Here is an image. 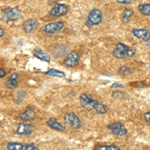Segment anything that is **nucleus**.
<instances>
[{"mask_svg": "<svg viewBox=\"0 0 150 150\" xmlns=\"http://www.w3.org/2000/svg\"><path fill=\"white\" fill-rule=\"evenodd\" d=\"M79 101H80L82 107L86 110H93L97 114H105V113L108 112L107 105L92 98L87 93H81L80 97H79Z\"/></svg>", "mask_w": 150, "mask_h": 150, "instance_id": "nucleus-1", "label": "nucleus"}, {"mask_svg": "<svg viewBox=\"0 0 150 150\" xmlns=\"http://www.w3.org/2000/svg\"><path fill=\"white\" fill-rule=\"evenodd\" d=\"M135 54H136V49L129 47L122 42H118L112 52V55L116 59H126V58L133 57Z\"/></svg>", "mask_w": 150, "mask_h": 150, "instance_id": "nucleus-2", "label": "nucleus"}, {"mask_svg": "<svg viewBox=\"0 0 150 150\" xmlns=\"http://www.w3.org/2000/svg\"><path fill=\"white\" fill-rule=\"evenodd\" d=\"M102 19H103L102 11L98 8H94L89 12L88 15H87L86 21H85V26L90 28L95 25H99V24L102 22Z\"/></svg>", "mask_w": 150, "mask_h": 150, "instance_id": "nucleus-3", "label": "nucleus"}, {"mask_svg": "<svg viewBox=\"0 0 150 150\" xmlns=\"http://www.w3.org/2000/svg\"><path fill=\"white\" fill-rule=\"evenodd\" d=\"M1 17L3 20H10L15 21L18 20L22 17V12L19 10L18 8H13V7H9L2 11Z\"/></svg>", "mask_w": 150, "mask_h": 150, "instance_id": "nucleus-4", "label": "nucleus"}, {"mask_svg": "<svg viewBox=\"0 0 150 150\" xmlns=\"http://www.w3.org/2000/svg\"><path fill=\"white\" fill-rule=\"evenodd\" d=\"M107 129L116 136H125L127 135L128 130L121 122H113L107 125Z\"/></svg>", "mask_w": 150, "mask_h": 150, "instance_id": "nucleus-5", "label": "nucleus"}, {"mask_svg": "<svg viewBox=\"0 0 150 150\" xmlns=\"http://www.w3.org/2000/svg\"><path fill=\"white\" fill-rule=\"evenodd\" d=\"M63 119L67 124L70 125L71 127H73L74 129H80L82 127V122H81L80 118L73 112L65 113L63 116Z\"/></svg>", "mask_w": 150, "mask_h": 150, "instance_id": "nucleus-6", "label": "nucleus"}, {"mask_svg": "<svg viewBox=\"0 0 150 150\" xmlns=\"http://www.w3.org/2000/svg\"><path fill=\"white\" fill-rule=\"evenodd\" d=\"M36 127L35 125H33L32 123H28V122H24L22 121L21 123H19L17 128H16V134L18 135H30L35 131Z\"/></svg>", "mask_w": 150, "mask_h": 150, "instance_id": "nucleus-7", "label": "nucleus"}, {"mask_svg": "<svg viewBox=\"0 0 150 150\" xmlns=\"http://www.w3.org/2000/svg\"><path fill=\"white\" fill-rule=\"evenodd\" d=\"M64 28V23L62 21H55V22H50L46 24L43 28V31L46 34H56L62 31Z\"/></svg>", "mask_w": 150, "mask_h": 150, "instance_id": "nucleus-8", "label": "nucleus"}, {"mask_svg": "<svg viewBox=\"0 0 150 150\" xmlns=\"http://www.w3.org/2000/svg\"><path fill=\"white\" fill-rule=\"evenodd\" d=\"M68 12V6L66 4H62V3H56L54 6L50 9L49 11V15L52 17H61V16L67 14Z\"/></svg>", "mask_w": 150, "mask_h": 150, "instance_id": "nucleus-9", "label": "nucleus"}, {"mask_svg": "<svg viewBox=\"0 0 150 150\" xmlns=\"http://www.w3.org/2000/svg\"><path fill=\"white\" fill-rule=\"evenodd\" d=\"M79 60H80V57H79L78 53L76 51H70L65 57L63 64L68 68H72V67H75L78 65Z\"/></svg>", "mask_w": 150, "mask_h": 150, "instance_id": "nucleus-10", "label": "nucleus"}, {"mask_svg": "<svg viewBox=\"0 0 150 150\" xmlns=\"http://www.w3.org/2000/svg\"><path fill=\"white\" fill-rule=\"evenodd\" d=\"M36 111L32 106H27L26 109L21 112L20 114L18 115L19 119L22 120L24 122H30V121H33V120L36 118Z\"/></svg>", "mask_w": 150, "mask_h": 150, "instance_id": "nucleus-11", "label": "nucleus"}, {"mask_svg": "<svg viewBox=\"0 0 150 150\" xmlns=\"http://www.w3.org/2000/svg\"><path fill=\"white\" fill-rule=\"evenodd\" d=\"M132 34L134 35V37L138 38V39L144 41V42H148L150 40V31L148 29L134 28L132 29Z\"/></svg>", "mask_w": 150, "mask_h": 150, "instance_id": "nucleus-12", "label": "nucleus"}, {"mask_svg": "<svg viewBox=\"0 0 150 150\" xmlns=\"http://www.w3.org/2000/svg\"><path fill=\"white\" fill-rule=\"evenodd\" d=\"M23 26V30L24 32L26 33H32L34 32L36 29L38 28V26H39V22H38L36 19H27V20H25L22 24Z\"/></svg>", "mask_w": 150, "mask_h": 150, "instance_id": "nucleus-13", "label": "nucleus"}, {"mask_svg": "<svg viewBox=\"0 0 150 150\" xmlns=\"http://www.w3.org/2000/svg\"><path fill=\"white\" fill-rule=\"evenodd\" d=\"M47 125L49 126L51 129L55 130V131H58V132H64L65 130H66V127H65V125H63L62 123H60L56 118H49V119L47 120Z\"/></svg>", "mask_w": 150, "mask_h": 150, "instance_id": "nucleus-14", "label": "nucleus"}, {"mask_svg": "<svg viewBox=\"0 0 150 150\" xmlns=\"http://www.w3.org/2000/svg\"><path fill=\"white\" fill-rule=\"evenodd\" d=\"M18 77H19V75H18V73H16V72H13V73H11L8 76V78H7V80L5 82L6 87H8L9 89H15V88H17L18 84H19Z\"/></svg>", "mask_w": 150, "mask_h": 150, "instance_id": "nucleus-15", "label": "nucleus"}, {"mask_svg": "<svg viewBox=\"0 0 150 150\" xmlns=\"http://www.w3.org/2000/svg\"><path fill=\"white\" fill-rule=\"evenodd\" d=\"M32 54H33V56H34L35 58L41 60V61L50 62V60H51V57H50L46 52H44L43 50H41V49H34L32 51Z\"/></svg>", "mask_w": 150, "mask_h": 150, "instance_id": "nucleus-16", "label": "nucleus"}, {"mask_svg": "<svg viewBox=\"0 0 150 150\" xmlns=\"http://www.w3.org/2000/svg\"><path fill=\"white\" fill-rule=\"evenodd\" d=\"M134 14V10L131 8H125L124 10L122 11V14H121V21L122 23L124 24H128L130 21V19L133 16Z\"/></svg>", "mask_w": 150, "mask_h": 150, "instance_id": "nucleus-17", "label": "nucleus"}, {"mask_svg": "<svg viewBox=\"0 0 150 150\" xmlns=\"http://www.w3.org/2000/svg\"><path fill=\"white\" fill-rule=\"evenodd\" d=\"M138 11L144 16L150 15V3H141L138 5Z\"/></svg>", "mask_w": 150, "mask_h": 150, "instance_id": "nucleus-18", "label": "nucleus"}, {"mask_svg": "<svg viewBox=\"0 0 150 150\" xmlns=\"http://www.w3.org/2000/svg\"><path fill=\"white\" fill-rule=\"evenodd\" d=\"M94 150H121L119 146L114 144H104V145H96Z\"/></svg>", "mask_w": 150, "mask_h": 150, "instance_id": "nucleus-19", "label": "nucleus"}, {"mask_svg": "<svg viewBox=\"0 0 150 150\" xmlns=\"http://www.w3.org/2000/svg\"><path fill=\"white\" fill-rule=\"evenodd\" d=\"M45 74L46 75H49V76H53V77H59V78H63L65 77V73L62 71H60V70H56V69H49L48 71L45 72Z\"/></svg>", "mask_w": 150, "mask_h": 150, "instance_id": "nucleus-20", "label": "nucleus"}, {"mask_svg": "<svg viewBox=\"0 0 150 150\" xmlns=\"http://www.w3.org/2000/svg\"><path fill=\"white\" fill-rule=\"evenodd\" d=\"M6 147L7 150H21L23 147V144L19 143V142H9Z\"/></svg>", "mask_w": 150, "mask_h": 150, "instance_id": "nucleus-21", "label": "nucleus"}, {"mask_svg": "<svg viewBox=\"0 0 150 150\" xmlns=\"http://www.w3.org/2000/svg\"><path fill=\"white\" fill-rule=\"evenodd\" d=\"M118 73L120 75H123V76H126V75H129L132 73V69L130 68L129 66H126V65H123L118 70Z\"/></svg>", "mask_w": 150, "mask_h": 150, "instance_id": "nucleus-22", "label": "nucleus"}, {"mask_svg": "<svg viewBox=\"0 0 150 150\" xmlns=\"http://www.w3.org/2000/svg\"><path fill=\"white\" fill-rule=\"evenodd\" d=\"M21 150H40V148L33 143H28V144H23V147Z\"/></svg>", "mask_w": 150, "mask_h": 150, "instance_id": "nucleus-23", "label": "nucleus"}, {"mask_svg": "<svg viewBox=\"0 0 150 150\" xmlns=\"http://www.w3.org/2000/svg\"><path fill=\"white\" fill-rule=\"evenodd\" d=\"M112 97L114 99H123L126 97V94L123 93L122 91H114L112 93Z\"/></svg>", "mask_w": 150, "mask_h": 150, "instance_id": "nucleus-24", "label": "nucleus"}, {"mask_svg": "<svg viewBox=\"0 0 150 150\" xmlns=\"http://www.w3.org/2000/svg\"><path fill=\"white\" fill-rule=\"evenodd\" d=\"M116 2L122 4V5H129V4L132 3V0H116Z\"/></svg>", "mask_w": 150, "mask_h": 150, "instance_id": "nucleus-25", "label": "nucleus"}, {"mask_svg": "<svg viewBox=\"0 0 150 150\" xmlns=\"http://www.w3.org/2000/svg\"><path fill=\"white\" fill-rule=\"evenodd\" d=\"M110 87L112 89H115V88H123V87H124V85H123V84L118 83V82H115V83H113Z\"/></svg>", "mask_w": 150, "mask_h": 150, "instance_id": "nucleus-26", "label": "nucleus"}, {"mask_svg": "<svg viewBox=\"0 0 150 150\" xmlns=\"http://www.w3.org/2000/svg\"><path fill=\"white\" fill-rule=\"evenodd\" d=\"M144 119H145V121H146L148 124H150V111H148V112H146V113H144Z\"/></svg>", "mask_w": 150, "mask_h": 150, "instance_id": "nucleus-27", "label": "nucleus"}, {"mask_svg": "<svg viewBox=\"0 0 150 150\" xmlns=\"http://www.w3.org/2000/svg\"><path fill=\"white\" fill-rule=\"evenodd\" d=\"M6 75V71L3 68H0V78H3Z\"/></svg>", "mask_w": 150, "mask_h": 150, "instance_id": "nucleus-28", "label": "nucleus"}, {"mask_svg": "<svg viewBox=\"0 0 150 150\" xmlns=\"http://www.w3.org/2000/svg\"><path fill=\"white\" fill-rule=\"evenodd\" d=\"M4 34H5V31H4V29L0 27V37H3Z\"/></svg>", "mask_w": 150, "mask_h": 150, "instance_id": "nucleus-29", "label": "nucleus"}, {"mask_svg": "<svg viewBox=\"0 0 150 150\" xmlns=\"http://www.w3.org/2000/svg\"><path fill=\"white\" fill-rule=\"evenodd\" d=\"M148 46H149V47H150V44H148Z\"/></svg>", "mask_w": 150, "mask_h": 150, "instance_id": "nucleus-30", "label": "nucleus"}, {"mask_svg": "<svg viewBox=\"0 0 150 150\" xmlns=\"http://www.w3.org/2000/svg\"><path fill=\"white\" fill-rule=\"evenodd\" d=\"M149 56H150V53H149Z\"/></svg>", "mask_w": 150, "mask_h": 150, "instance_id": "nucleus-31", "label": "nucleus"}]
</instances>
